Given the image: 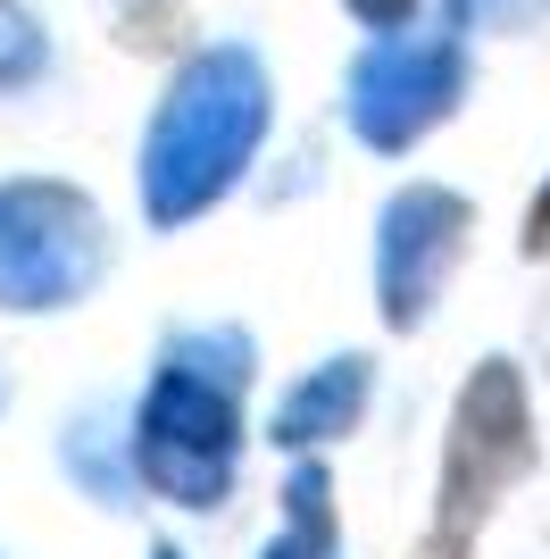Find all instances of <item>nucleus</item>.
<instances>
[{
  "label": "nucleus",
  "instance_id": "ddd939ff",
  "mask_svg": "<svg viewBox=\"0 0 550 559\" xmlns=\"http://www.w3.org/2000/svg\"><path fill=\"white\" fill-rule=\"evenodd\" d=\"M159 559H176V551H159Z\"/></svg>",
  "mask_w": 550,
  "mask_h": 559
},
{
  "label": "nucleus",
  "instance_id": "9d476101",
  "mask_svg": "<svg viewBox=\"0 0 550 559\" xmlns=\"http://www.w3.org/2000/svg\"><path fill=\"white\" fill-rule=\"evenodd\" d=\"M359 25H375V34H409V9L417 0H343Z\"/></svg>",
  "mask_w": 550,
  "mask_h": 559
},
{
  "label": "nucleus",
  "instance_id": "f257e3e1",
  "mask_svg": "<svg viewBox=\"0 0 550 559\" xmlns=\"http://www.w3.org/2000/svg\"><path fill=\"white\" fill-rule=\"evenodd\" d=\"M267 68L242 43H208L201 59H183L167 84L151 134H142V217L151 226H183L208 201H226L234 176L251 167L259 134H267Z\"/></svg>",
  "mask_w": 550,
  "mask_h": 559
},
{
  "label": "nucleus",
  "instance_id": "f8f14e48",
  "mask_svg": "<svg viewBox=\"0 0 550 559\" xmlns=\"http://www.w3.org/2000/svg\"><path fill=\"white\" fill-rule=\"evenodd\" d=\"M526 251H534V259L550 251V185L534 192V210H526Z\"/></svg>",
  "mask_w": 550,
  "mask_h": 559
},
{
  "label": "nucleus",
  "instance_id": "20e7f679",
  "mask_svg": "<svg viewBox=\"0 0 550 559\" xmlns=\"http://www.w3.org/2000/svg\"><path fill=\"white\" fill-rule=\"evenodd\" d=\"M458 93H467V43L451 17V25H417V34H375L350 59L343 117L367 151H409L458 109Z\"/></svg>",
  "mask_w": 550,
  "mask_h": 559
},
{
  "label": "nucleus",
  "instance_id": "0eeeda50",
  "mask_svg": "<svg viewBox=\"0 0 550 559\" xmlns=\"http://www.w3.org/2000/svg\"><path fill=\"white\" fill-rule=\"evenodd\" d=\"M359 409H367V359H334V368H318L275 409V443H325V435H343Z\"/></svg>",
  "mask_w": 550,
  "mask_h": 559
},
{
  "label": "nucleus",
  "instance_id": "1a4fd4ad",
  "mask_svg": "<svg viewBox=\"0 0 550 559\" xmlns=\"http://www.w3.org/2000/svg\"><path fill=\"white\" fill-rule=\"evenodd\" d=\"M43 25L25 17L17 0H0V93H17V84H34L43 75Z\"/></svg>",
  "mask_w": 550,
  "mask_h": 559
},
{
  "label": "nucleus",
  "instance_id": "7ed1b4c3",
  "mask_svg": "<svg viewBox=\"0 0 550 559\" xmlns=\"http://www.w3.org/2000/svg\"><path fill=\"white\" fill-rule=\"evenodd\" d=\"M526 460H534V443H526V393H517L509 359H492V368L458 393L451 460H442V501H434V535L417 543V559H467V551H476L492 501L526 476Z\"/></svg>",
  "mask_w": 550,
  "mask_h": 559
},
{
  "label": "nucleus",
  "instance_id": "f03ea898",
  "mask_svg": "<svg viewBox=\"0 0 550 559\" xmlns=\"http://www.w3.org/2000/svg\"><path fill=\"white\" fill-rule=\"evenodd\" d=\"M251 343L242 334H183L159 359V384L142 401V485H159L183 510H208L234 485V401H242Z\"/></svg>",
  "mask_w": 550,
  "mask_h": 559
},
{
  "label": "nucleus",
  "instance_id": "6e6552de",
  "mask_svg": "<svg viewBox=\"0 0 550 559\" xmlns=\"http://www.w3.org/2000/svg\"><path fill=\"white\" fill-rule=\"evenodd\" d=\"M267 559H334V510H325V476L318 467L292 476V510H284V535L267 543Z\"/></svg>",
  "mask_w": 550,
  "mask_h": 559
},
{
  "label": "nucleus",
  "instance_id": "39448f33",
  "mask_svg": "<svg viewBox=\"0 0 550 559\" xmlns=\"http://www.w3.org/2000/svg\"><path fill=\"white\" fill-rule=\"evenodd\" d=\"M100 276V217L84 192L17 176L0 185V301L9 309H59Z\"/></svg>",
  "mask_w": 550,
  "mask_h": 559
},
{
  "label": "nucleus",
  "instance_id": "423d86ee",
  "mask_svg": "<svg viewBox=\"0 0 550 559\" xmlns=\"http://www.w3.org/2000/svg\"><path fill=\"white\" fill-rule=\"evenodd\" d=\"M467 201L442 185H409L392 192L384 210V242H375V284H384V318L392 326H417L434 309L442 276L458 267V242H467Z\"/></svg>",
  "mask_w": 550,
  "mask_h": 559
},
{
  "label": "nucleus",
  "instance_id": "9b49d317",
  "mask_svg": "<svg viewBox=\"0 0 550 559\" xmlns=\"http://www.w3.org/2000/svg\"><path fill=\"white\" fill-rule=\"evenodd\" d=\"M458 9H476V17H492V25H526L534 9H550V0H458Z\"/></svg>",
  "mask_w": 550,
  "mask_h": 559
}]
</instances>
